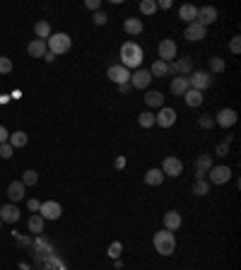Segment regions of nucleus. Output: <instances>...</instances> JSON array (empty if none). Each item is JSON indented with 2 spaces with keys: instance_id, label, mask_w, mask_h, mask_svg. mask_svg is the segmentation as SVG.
Segmentation results:
<instances>
[{
  "instance_id": "obj_17",
  "label": "nucleus",
  "mask_w": 241,
  "mask_h": 270,
  "mask_svg": "<svg viewBox=\"0 0 241 270\" xmlns=\"http://www.w3.org/2000/svg\"><path fill=\"white\" fill-rule=\"evenodd\" d=\"M181 215L176 212V210H169V212H164V230H169V232H176L178 227H181Z\"/></svg>"
},
{
  "instance_id": "obj_43",
  "label": "nucleus",
  "mask_w": 241,
  "mask_h": 270,
  "mask_svg": "<svg viewBox=\"0 0 241 270\" xmlns=\"http://www.w3.org/2000/svg\"><path fill=\"white\" fill-rule=\"evenodd\" d=\"M99 5H102L99 0H84V8L87 10H99Z\"/></svg>"
},
{
  "instance_id": "obj_37",
  "label": "nucleus",
  "mask_w": 241,
  "mask_h": 270,
  "mask_svg": "<svg viewBox=\"0 0 241 270\" xmlns=\"http://www.w3.org/2000/svg\"><path fill=\"white\" fill-rule=\"evenodd\" d=\"M12 145H10V142H2V145H0V157H2V160H10V157H12Z\"/></svg>"
},
{
  "instance_id": "obj_22",
  "label": "nucleus",
  "mask_w": 241,
  "mask_h": 270,
  "mask_svg": "<svg viewBox=\"0 0 241 270\" xmlns=\"http://www.w3.org/2000/svg\"><path fill=\"white\" fill-rule=\"evenodd\" d=\"M29 56H34V58H44L46 56V51H48V46H46V41L41 39H34L32 44H29Z\"/></svg>"
},
{
  "instance_id": "obj_16",
  "label": "nucleus",
  "mask_w": 241,
  "mask_h": 270,
  "mask_svg": "<svg viewBox=\"0 0 241 270\" xmlns=\"http://www.w3.org/2000/svg\"><path fill=\"white\" fill-rule=\"evenodd\" d=\"M17 220H20V210H17V205H2V208H0V222L14 224Z\"/></svg>"
},
{
  "instance_id": "obj_45",
  "label": "nucleus",
  "mask_w": 241,
  "mask_h": 270,
  "mask_svg": "<svg viewBox=\"0 0 241 270\" xmlns=\"http://www.w3.org/2000/svg\"><path fill=\"white\" fill-rule=\"evenodd\" d=\"M8 138H10L8 128H5V126H0V145H2V142H8Z\"/></svg>"
},
{
  "instance_id": "obj_49",
  "label": "nucleus",
  "mask_w": 241,
  "mask_h": 270,
  "mask_svg": "<svg viewBox=\"0 0 241 270\" xmlns=\"http://www.w3.org/2000/svg\"><path fill=\"white\" fill-rule=\"evenodd\" d=\"M128 90H130V82H128V84H118V92H123V94H126Z\"/></svg>"
},
{
  "instance_id": "obj_13",
  "label": "nucleus",
  "mask_w": 241,
  "mask_h": 270,
  "mask_svg": "<svg viewBox=\"0 0 241 270\" xmlns=\"http://www.w3.org/2000/svg\"><path fill=\"white\" fill-rule=\"evenodd\" d=\"M196 22H198V24H202V27H208V24L217 22V10H214L212 5L198 8V17H196Z\"/></svg>"
},
{
  "instance_id": "obj_10",
  "label": "nucleus",
  "mask_w": 241,
  "mask_h": 270,
  "mask_svg": "<svg viewBox=\"0 0 241 270\" xmlns=\"http://www.w3.org/2000/svg\"><path fill=\"white\" fill-rule=\"evenodd\" d=\"M212 157L210 154H200L198 160H196V181H202L205 176H208V172L212 169Z\"/></svg>"
},
{
  "instance_id": "obj_44",
  "label": "nucleus",
  "mask_w": 241,
  "mask_h": 270,
  "mask_svg": "<svg viewBox=\"0 0 241 270\" xmlns=\"http://www.w3.org/2000/svg\"><path fill=\"white\" fill-rule=\"evenodd\" d=\"M27 205H29V210H32V212H39V208H41V202L36 200V198H32Z\"/></svg>"
},
{
  "instance_id": "obj_5",
  "label": "nucleus",
  "mask_w": 241,
  "mask_h": 270,
  "mask_svg": "<svg viewBox=\"0 0 241 270\" xmlns=\"http://www.w3.org/2000/svg\"><path fill=\"white\" fill-rule=\"evenodd\" d=\"M208 178H210V184H214V186H222V184H227L229 178H232V169H229L227 164H217V166H212L208 172Z\"/></svg>"
},
{
  "instance_id": "obj_15",
  "label": "nucleus",
  "mask_w": 241,
  "mask_h": 270,
  "mask_svg": "<svg viewBox=\"0 0 241 270\" xmlns=\"http://www.w3.org/2000/svg\"><path fill=\"white\" fill-rule=\"evenodd\" d=\"M184 36H186V41H200V39H205V27L198 24V22H190V24H186Z\"/></svg>"
},
{
  "instance_id": "obj_29",
  "label": "nucleus",
  "mask_w": 241,
  "mask_h": 270,
  "mask_svg": "<svg viewBox=\"0 0 241 270\" xmlns=\"http://www.w3.org/2000/svg\"><path fill=\"white\" fill-rule=\"evenodd\" d=\"M44 222H46V220L41 215H32L29 217V232H32V234H41V232H44Z\"/></svg>"
},
{
  "instance_id": "obj_38",
  "label": "nucleus",
  "mask_w": 241,
  "mask_h": 270,
  "mask_svg": "<svg viewBox=\"0 0 241 270\" xmlns=\"http://www.w3.org/2000/svg\"><path fill=\"white\" fill-rule=\"evenodd\" d=\"M106 12H102V10H96V12H94V24H96V27H104V24H106Z\"/></svg>"
},
{
  "instance_id": "obj_48",
  "label": "nucleus",
  "mask_w": 241,
  "mask_h": 270,
  "mask_svg": "<svg viewBox=\"0 0 241 270\" xmlns=\"http://www.w3.org/2000/svg\"><path fill=\"white\" fill-rule=\"evenodd\" d=\"M44 60H46V63H54V60H56V56L51 54V51H46V56H44Z\"/></svg>"
},
{
  "instance_id": "obj_50",
  "label": "nucleus",
  "mask_w": 241,
  "mask_h": 270,
  "mask_svg": "<svg viewBox=\"0 0 241 270\" xmlns=\"http://www.w3.org/2000/svg\"><path fill=\"white\" fill-rule=\"evenodd\" d=\"M0 224H2V222H0Z\"/></svg>"
},
{
  "instance_id": "obj_3",
  "label": "nucleus",
  "mask_w": 241,
  "mask_h": 270,
  "mask_svg": "<svg viewBox=\"0 0 241 270\" xmlns=\"http://www.w3.org/2000/svg\"><path fill=\"white\" fill-rule=\"evenodd\" d=\"M46 46H48V51L54 56H60V54H68L70 51V46H72V39L68 36V34H51L48 39H46Z\"/></svg>"
},
{
  "instance_id": "obj_39",
  "label": "nucleus",
  "mask_w": 241,
  "mask_h": 270,
  "mask_svg": "<svg viewBox=\"0 0 241 270\" xmlns=\"http://www.w3.org/2000/svg\"><path fill=\"white\" fill-rule=\"evenodd\" d=\"M120 248H123V246H120V242H114L111 246H108V256H111V258H118L120 256Z\"/></svg>"
},
{
  "instance_id": "obj_7",
  "label": "nucleus",
  "mask_w": 241,
  "mask_h": 270,
  "mask_svg": "<svg viewBox=\"0 0 241 270\" xmlns=\"http://www.w3.org/2000/svg\"><path fill=\"white\" fill-rule=\"evenodd\" d=\"M162 174L172 176V178L181 176V174H184V162H181V160H176V157H166V160L162 162Z\"/></svg>"
},
{
  "instance_id": "obj_42",
  "label": "nucleus",
  "mask_w": 241,
  "mask_h": 270,
  "mask_svg": "<svg viewBox=\"0 0 241 270\" xmlns=\"http://www.w3.org/2000/svg\"><path fill=\"white\" fill-rule=\"evenodd\" d=\"M217 154H220V157H227V154H229V142H222V145H217Z\"/></svg>"
},
{
  "instance_id": "obj_21",
  "label": "nucleus",
  "mask_w": 241,
  "mask_h": 270,
  "mask_svg": "<svg viewBox=\"0 0 241 270\" xmlns=\"http://www.w3.org/2000/svg\"><path fill=\"white\" fill-rule=\"evenodd\" d=\"M178 17H181L186 24H190V22H196V17H198V8H196V5H181V8H178Z\"/></svg>"
},
{
  "instance_id": "obj_33",
  "label": "nucleus",
  "mask_w": 241,
  "mask_h": 270,
  "mask_svg": "<svg viewBox=\"0 0 241 270\" xmlns=\"http://www.w3.org/2000/svg\"><path fill=\"white\" fill-rule=\"evenodd\" d=\"M140 12L142 14H154L157 12V2H154V0H142V2H140Z\"/></svg>"
},
{
  "instance_id": "obj_18",
  "label": "nucleus",
  "mask_w": 241,
  "mask_h": 270,
  "mask_svg": "<svg viewBox=\"0 0 241 270\" xmlns=\"http://www.w3.org/2000/svg\"><path fill=\"white\" fill-rule=\"evenodd\" d=\"M184 99H186V106H190V108H198L202 102H205L202 92H198V90H190V87H188V92L184 94Z\"/></svg>"
},
{
  "instance_id": "obj_12",
  "label": "nucleus",
  "mask_w": 241,
  "mask_h": 270,
  "mask_svg": "<svg viewBox=\"0 0 241 270\" xmlns=\"http://www.w3.org/2000/svg\"><path fill=\"white\" fill-rule=\"evenodd\" d=\"M150 80H152L150 70H142V68H138L133 75H130V84H133L135 90H148V87H150Z\"/></svg>"
},
{
  "instance_id": "obj_41",
  "label": "nucleus",
  "mask_w": 241,
  "mask_h": 270,
  "mask_svg": "<svg viewBox=\"0 0 241 270\" xmlns=\"http://www.w3.org/2000/svg\"><path fill=\"white\" fill-rule=\"evenodd\" d=\"M229 48H232V54H239L241 51V36H234L232 44H229Z\"/></svg>"
},
{
  "instance_id": "obj_20",
  "label": "nucleus",
  "mask_w": 241,
  "mask_h": 270,
  "mask_svg": "<svg viewBox=\"0 0 241 270\" xmlns=\"http://www.w3.org/2000/svg\"><path fill=\"white\" fill-rule=\"evenodd\" d=\"M145 104H148L150 108H162L164 106V94L157 92V90H150L148 94H145Z\"/></svg>"
},
{
  "instance_id": "obj_9",
  "label": "nucleus",
  "mask_w": 241,
  "mask_h": 270,
  "mask_svg": "<svg viewBox=\"0 0 241 270\" xmlns=\"http://www.w3.org/2000/svg\"><path fill=\"white\" fill-rule=\"evenodd\" d=\"M174 123H176V111L174 108L162 106L160 114L154 116V126H160V128H169V126H174Z\"/></svg>"
},
{
  "instance_id": "obj_26",
  "label": "nucleus",
  "mask_w": 241,
  "mask_h": 270,
  "mask_svg": "<svg viewBox=\"0 0 241 270\" xmlns=\"http://www.w3.org/2000/svg\"><path fill=\"white\" fill-rule=\"evenodd\" d=\"M34 34H36V39L46 41L48 36H51V24H48L46 20H39V22L34 24Z\"/></svg>"
},
{
  "instance_id": "obj_6",
  "label": "nucleus",
  "mask_w": 241,
  "mask_h": 270,
  "mask_svg": "<svg viewBox=\"0 0 241 270\" xmlns=\"http://www.w3.org/2000/svg\"><path fill=\"white\" fill-rule=\"evenodd\" d=\"M210 75L208 72H202V70H193L190 75H188V87L190 90H198V92H202V90H208L210 87Z\"/></svg>"
},
{
  "instance_id": "obj_25",
  "label": "nucleus",
  "mask_w": 241,
  "mask_h": 270,
  "mask_svg": "<svg viewBox=\"0 0 241 270\" xmlns=\"http://www.w3.org/2000/svg\"><path fill=\"white\" fill-rule=\"evenodd\" d=\"M123 29H126V32H128V34H142V22H140V20H138V17H128V20H126V22H123Z\"/></svg>"
},
{
  "instance_id": "obj_24",
  "label": "nucleus",
  "mask_w": 241,
  "mask_h": 270,
  "mask_svg": "<svg viewBox=\"0 0 241 270\" xmlns=\"http://www.w3.org/2000/svg\"><path fill=\"white\" fill-rule=\"evenodd\" d=\"M8 142L12 145V150L14 148H24V145L29 142V138H27V133H24V130H14V133H10Z\"/></svg>"
},
{
  "instance_id": "obj_40",
  "label": "nucleus",
  "mask_w": 241,
  "mask_h": 270,
  "mask_svg": "<svg viewBox=\"0 0 241 270\" xmlns=\"http://www.w3.org/2000/svg\"><path fill=\"white\" fill-rule=\"evenodd\" d=\"M198 126H200V128H208V130H210V128L214 126V118H210V116H200V118H198Z\"/></svg>"
},
{
  "instance_id": "obj_1",
  "label": "nucleus",
  "mask_w": 241,
  "mask_h": 270,
  "mask_svg": "<svg viewBox=\"0 0 241 270\" xmlns=\"http://www.w3.org/2000/svg\"><path fill=\"white\" fill-rule=\"evenodd\" d=\"M142 48L135 44V41H126L123 46H120V66L126 68V70H138V68L142 66Z\"/></svg>"
},
{
  "instance_id": "obj_34",
  "label": "nucleus",
  "mask_w": 241,
  "mask_h": 270,
  "mask_svg": "<svg viewBox=\"0 0 241 270\" xmlns=\"http://www.w3.org/2000/svg\"><path fill=\"white\" fill-rule=\"evenodd\" d=\"M36 181H39V174H36L34 169H27L24 176H22V184H24V186H34Z\"/></svg>"
},
{
  "instance_id": "obj_28",
  "label": "nucleus",
  "mask_w": 241,
  "mask_h": 270,
  "mask_svg": "<svg viewBox=\"0 0 241 270\" xmlns=\"http://www.w3.org/2000/svg\"><path fill=\"white\" fill-rule=\"evenodd\" d=\"M176 70H178V75L181 78H188L190 72H193V60L190 58H181V60H174Z\"/></svg>"
},
{
  "instance_id": "obj_8",
  "label": "nucleus",
  "mask_w": 241,
  "mask_h": 270,
  "mask_svg": "<svg viewBox=\"0 0 241 270\" xmlns=\"http://www.w3.org/2000/svg\"><path fill=\"white\" fill-rule=\"evenodd\" d=\"M39 212H41V217H44V220H58V217L63 215V208H60V202L46 200V202H41Z\"/></svg>"
},
{
  "instance_id": "obj_32",
  "label": "nucleus",
  "mask_w": 241,
  "mask_h": 270,
  "mask_svg": "<svg viewBox=\"0 0 241 270\" xmlns=\"http://www.w3.org/2000/svg\"><path fill=\"white\" fill-rule=\"evenodd\" d=\"M138 123H140L142 128H152V126H154V114H150V111L140 114V116H138Z\"/></svg>"
},
{
  "instance_id": "obj_47",
  "label": "nucleus",
  "mask_w": 241,
  "mask_h": 270,
  "mask_svg": "<svg viewBox=\"0 0 241 270\" xmlns=\"http://www.w3.org/2000/svg\"><path fill=\"white\" fill-rule=\"evenodd\" d=\"M126 166V157H116V169H123Z\"/></svg>"
},
{
  "instance_id": "obj_27",
  "label": "nucleus",
  "mask_w": 241,
  "mask_h": 270,
  "mask_svg": "<svg viewBox=\"0 0 241 270\" xmlns=\"http://www.w3.org/2000/svg\"><path fill=\"white\" fill-rule=\"evenodd\" d=\"M145 184H148V186H162V184H164L162 169H150L148 174H145Z\"/></svg>"
},
{
  "instance_id": "obj_11",
  "label": "nucleus",
  "mask_w": 241,
  "mask_h": 270,
  "mask_svg": "<svg viewBox=\"0 0 241 270\" xmlns=\"http://www.w3.org/2000/svg\"><path fill=\"white\" fill-rule=\"evenodd\" d=\"M108 80L116 84H128L130 82V70H126L123 66H111L108 68Z\"/></svg>"
},
{
  "instance_id": "obj_35",
  "label": "nucleus",
  "mask_w": 241,
  "mask_h": 270,
  "mask_svg": "<svg viewBox=\"0 0 241 270\" xmlns=\"http://www.w3.org/2000/svg\"><path fill=\"white\" fill-rule=\"evenodd\" d=\"M12 70V60L8 56H0V75H8Z\"/></svg>"
},
{
  "instance_id": "obj_14",
  "label": "nucleus",
  "mask_w": 241,
  "mask_h": 270,
  "mask_svg": "<svg viewBox=\"0 0 241 270\" xmlns=\"http://www.w3.org/2000/svg\"><path fill=\"white\" fill-rule=\"evenodd\" d=\"M217 126H222V128H232L234 123H236V111L234 108H220L217 111V118H214Z\"/></svg>"
},
{
  "instance_id": "obj_23",
  "label": "nucleus",
  "mask_w": 241,
  "mask_h": 270,
  "mask_svg": "<svg viewBox=\"0 0 241 270\" xmlns=\"http://www.w3.org/2000/svg\"><path fill=\"white\" fill-rule=\"evenodd\" d=\"M188 92V78H174L172 80V94H176V96H184Z\"/></svg>"
},
{
  "instance_id": "obj_2",
  "label": "nucleus",
  "mask_w": 241,
  "mask_h": 270,
  "mask_svg": "<svg viewBox=\"0 0 241 270\" xmlns=\"http://www.w3.org/2000/svg\"><path fill=\"white\" fill-rule=\"evenodd\" d=\"M154 251L160 254V256H172L176 251V239H174V232L169 230H162L154 234Z\"/></svg>"
},
{
  "instance_id": "obj_4",
  "label": "nucleus",
  "mask_w": 241,
  "mask_h": 270,
  "mask_svg": "<svg viewBox=\"0 0 241 270\" xmlns=\"http://www.w3.org/2000/svg\"><path fill=\"white\" fill-rule=\"evenodd\" d=\"M157 54H160V60H164V63H174L176 54H178V46H176L174 39H162L160 46H157Z\"/></svg>"
},
{
  "instance_id": "obj_31",
  "label": "nucleus",
  "mask_w": 241,
  "mask_h": 270,
  "mask_svg": "<svg viewBox=\"0 0 241 270\" xmlns=\"http://www.w3.org/2000/svg\"><path fill=\"white\" fill-rule=\"evenodd\" d=\"M193 193H196V196H208V193H210V184H208L205 178H202V181H196V184H193Z\"/></svg>"
},
{
  "instance_id": "obj_19",
  "label": "nucleus",
  "mask_w": 241,
  "mask_h": 270,
  "mask_svg": "<svg viewBox=\"0 0 241 270\" xmlns=\"http://www.w3.org/2000/svg\"><path fill=\"white\" fill-rule=\"evenodd\" d=\"M8 198L12 202L22 200V198H24V184H22V181H12V184L8 186Z\"/></svg>"
},
{
  "instance_id": "obj_30",
  "label": "nucleus",
  "mask_w": 241,
  "mask_h": 270,
  "mask_svg": "<svg viewBox=\"0 0 241 270\" xmlns=\"http://www.w3.org/2000/svg\"><path fill=\"white\" fill-rule=\"evenodd\" d=\"M150 75L152 78H166V63L164 60H154L150 68Z\"/></svg>"
},
{
  "instance_id": "obj_46",
  "label": "nucleus",
  "mask_w": 241,
  "mask_h": 270,
  "mask_svg": "<svg viewBox=\"0 0 241 270\" xmlns=\"http://www.w3.org/2000/svg\"><path fill=\"white\" fill-rule=\"evenodd\" d=\"M172 8V0H160L157 2V10H169Z\"/></svg>"
},
{
  "instance_id": "obj_36",
  "label": "nucleus",
  "mask_w": 241,
  "mask_h": 270,
  "mask_svg": "<svg viewBox=\"0 0 241 270\" xmlns=\"http://www.w3.org/2000/svg\"><path fill=\"white\" fill-rule=\"evenodd\" d=\"M210 70L212 72H222L224 70V58H210Z\"/></svg>"
}]
</instances>
